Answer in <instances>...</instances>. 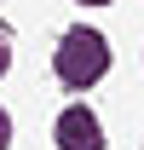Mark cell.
<instances>
[{"mask_svg":"<svg viewBox=\"0 0 144 150\" xmlns=\"http://www.w3.org/2000/svg\"><path fill=\"white\" fill-rule=\"evenodd\" d=\"M92 6H104V0H92Z\"/></svg>","mask_w":144,"mask_h":150,"instance_id":"cell-5","label":"cell"},{"mask_svg":"<svg viewBox=\"0 0 144 150\" xmlns=\"http://www.w3.org/2000/svg\"><path fill=\"white\" fill-rule=\"evenodd\" d=\"M6 64H12V46H6V29H0V75H6Z\"/></svg>","mask_w":144,"mask_h":150,"instance_id":"cell-4","label":"cell"},{"mask_svg":"<svg viewBox=\"0 0 144 150\" xmlns=\"http://www.w3.org/2000/svg\"><path fill=\"white\" fill-rule=\"evenodd\" d=\"M6 144H12V115L0 110V150H6Z\"/></svg>","mask_w":144,"mask_h":150,"instance_id":"cell-3","label":"cell"},{"mask_svg":"<svg viewBox=\"0 0 144 150\" xmlns=\"http://www.w3.org/2000/svg\"><path fill=\"white\" fill-rule=\"evenodd\" d=\"M58 150H104V127L87 104H69L58 115Z\"/></svg>","mask_w":144,"mask_h":150,"instance_id":"cell-2","label":"cell"},{"mask_svg":"<svg viewBox=\"0 0 144 150\" xmlns=\"http://www.w3.org/2000/svg\"><path fill=\"white\" fill-rule=\"evenodd\" d=\"M104 69H109L104 35H98V29H69L64 46H58V81H64V87H92Z\"/></svg>","mask_w":144,"mask_h":150,"instance_id":"cell-1","label":"cell"}]
</instances>
